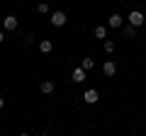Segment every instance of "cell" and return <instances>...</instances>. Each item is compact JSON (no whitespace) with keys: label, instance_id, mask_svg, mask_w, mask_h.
<instances>
[{"label":"cell","instance_id":"cell-3","mask_svg":"<svg viewBox=\"0 0 146 136\" xmlns=\"http://www.w3.org/2000/svg\"><path fill=\"white\" fill-rule=\"evenodd\" d=\"M107 27H112V29H122V27H124V20H122V15H110L107 17Z\"/></svg>","mask_w":146,"mask_h":136},{"label":"cell","instance_id":"cell-18","mask_svg":"<svg viewBox=\"0 0 146 136\" xmlns=\"http://www.w3.org/2000/svg\"><path fill=\"white\" fill-rule=\"evenodd\" d=\"M73 136H78V134H73Z\"/></svg>","mask_w":146,"mask_h":136},{"label":"cell","instance_id":"cell-2","mask_svg":"<svg viewBox=\"0 0 146 136\" xmlns=\"http://www.w3.org/2000/svg\"><path fill=\"white\" fill-rule=\"evenodd\" d=\"M98 100H100V92H98L95 88H88V90L83 92V102H85V105H95Z\"/></svg>","mask_w":146,"mask_h":136},{"label":"cell","instance_id":"cell-12","mask_svg":"<svg viewBox=\"0 0 146 136\" xmlns=\"http://www.w3.org/2000/svg\"><path fill=\"white\" fill-rule=\"evenodd\" d=\"M102 49H105V53H112V51H115V42H112V39H105Z\"/></svg>","mask_w":146,"mask_h":136},{"label":"cell","instance_id":"cell-11","mask_svg":"<svg viewBox=\"0 0 146 136\" xmlns=\"http://www.w3.org/2000/svg\"><path fill=\"white\" fill-rule=\"evenodd\" d=\"M54 88H56V85H54L51 80H44V83L39 85V90H42L44 95H51V92H54Z\"/></svg>","mask_w":146,"mask_h":136},{"label":"cell","instance_id":"cell-8","mask_svg":"<svg viewBox=\"0 0 146 136\" xmlns=\"http://www.w3.org/2000/svg\"><path fill=\"white\" fill-rule=\"evenodd\" d=\"M17 24H20V22H17V17H15V15H7V17H5V29H7V32L17 29Z\"/></svg>","mask_w":146,"mask_h":136},{"label":"cell","instance_id":"cell-7","mask_svg":"<svg viewBox=\"0 0 146 136\" xmlns=\"http://www.w3.org/2000/svg\"><path fill=\"white\" fill-rule=\"evenodd\" d=\"M122 37H124V39H134L136 37V27L124 24V27H122Z\"/></svg>","mask_w":146,"mask_h":136},{"label":"cell","instance_id":"cell-1","mask_svg":"<svg viewBox=\"0 0 146 136\" xmlns=\"http://www.w3.org/2000/svg\"><path fill=\"white\" fill-rule=\"evenodd\" d=\"M127 20H129V24H131V27H136V29H139V27L144 24V20H146V17H144V12H139V10H131Z\"/></svg>","mask_w":146,"mask_h":136},{"label":"cell","instance_id":"cell-15","mask_svg":"<svg viewBox=\"0 0 146 136\" xmlns=\"http://www.w3.org/2000/svg\"><path fill=\"white\" fill-rule=\"evenodd\" d=\"M3 107H5V100H3V97H0V110H3Z\"/></svg>","mask_w":146,"mask_h":136},{"label":"cell","instance_id":"cell-16","mask_svg":"<svg viewBox=\"0 0 146 136\" xmlns=\"http://www.w3.org/2000/svg\"><path fill=\"white\" fill-rule=\"evenodd\" d=\"M3 42H5V34H3V32H0V44H3Z\"/></svg>","mask_w":146,"mask_h":136},{"label":"cell","instance_id":"cell-10","mask_svg":"<svg viewBox=\"0 0 146 136\" xmlns=\"http://www.w3.org/2000/svg\"><path fill=\"white\" fill-rule=\"evenodd\" d=\"M39 51H42V53H51L54 51V44L49 42V39H42V42H39Z\"/></svg>","mask_w":146,"mask_h":136},{"label":"cell","instance_id":"cell-5","mask_svg":"<svg viewBox=\"0 0 146 136\" xmlns=\"http://www.w3.org/2000/svg\"><path fill=\"white\" fill-rule=\"evenodd\" d=\"M85 78H88V71H83V68H76V71H73V73H71V80H73V83H83V80Z\"/></svg>","mask_w":146,"mask_h":136},{"label":"cell","instance_id":"cell-6","mask_svg":"<svg viewBox=\"0 0 146 136\" xmlns=\"http://www.w3.org/2000/svg\"><path fill=\"white\" fill-rule=\"evenodd\" d=\"M102 73L107 75V78H112V75L117 73V63H115V61H105V63H102Z\"/></svg>","mask_w":146,"mask_h":136},{"label":"cell","instance_id":"cell-9","mask_svg":"<svg viewBox=\"0 0 146 136\" xmlns=\"http://www.w3.org/2000/svg\"><path fill=\"white\" fill-rule=\"evenodd\" d=\"M93 34H95V39H107V27L105 24H98L93 29Z\"/></svg>","mask_w":146,"mask_h":136},{"label":"cell","instance_id":"cell-17","mask_svg":"<svg viewBox=\"0 0 146 136\" xmlns=\"http://www.w3.org/2000/svg\"><path fill=\"white\" fill-rule=\"evenodd\" d=\"M20 136H27V134H20Z\"/></svg>","mask_w":146,"mask_h":136},{"label":"cell","instance_id":"cell-13","mask_svg":"<svg viewBox=\"0 0 146 136\" xmlns=\"http://www.w3.org/2000/svg\"><path fill=\"white\" fill-rule=\"evenodd\" d=\"M36 12H42V15H49V3H39V5H36Z\"/></svg>","mask_w":146,"mask_h":136},{"label":"cell","instance_id":"cell-4","mask_svg":"<svg viewBox=\"0 0 146 136\" xmlns=\"http://www.w3.org/2000/svg\"><path fill=\"white\" fill-rule=\"evenodd\" d=\"M51 24L54 27H63V24H66V12H63V10L51 12Z\"/></svg>","mask_w":146,"mask_h":136},{"label":"cell","instance_id":"cell-14","mask_svg":"<svg viewBox=\"0 0 146 136\" xmlns=\"http://www.w3.org/2000/svg\"><path fill=\"white\" fill-rule=\"evenodd\" d=\"M93 66H95V63H93V58H83V63H80V68H83V71H90Z\"/></svg>","mask_w":146,"mask_h":136}]
</instances>
